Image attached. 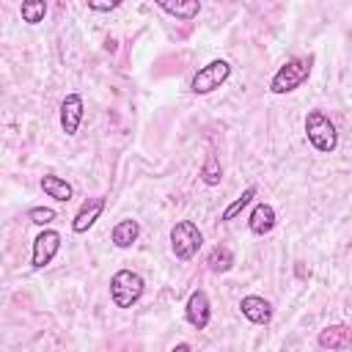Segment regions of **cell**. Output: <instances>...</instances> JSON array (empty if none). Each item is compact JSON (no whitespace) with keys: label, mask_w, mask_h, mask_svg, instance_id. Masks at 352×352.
<instances>
[{"label":"cell","mask_w":352,"mask_h":352,"mask_svg":"<svg viewBox=\"0 0 352 352\" xmlns=\"http://www.w3.org/2000/svg\"><path fill=\"white\" fill-rule=\"evenodd\" d=\"M311 66H314V58L308 55V58H289L275 74H272V80H270V91L272 94H292L294 88H300L305 80H308V74H311Z\"/></svg>","instance_id":"1"},{"label":"cell","mask_w":352,"mask_h":352,"mask_svg":"<svg viewBox=\"0 0 352 352\" xmlns=\"http://www.w3.org/2000/svg\"><path fill=\"white\" fill-rule=\"evenodd\" d=\"M305 138L308 143L322 151V154H330L336 151L338 146V132H336V124L322 113V110H308L305 116Z\"/></svg>","instance_id":"2"},{"label":"cell","mask_w":352,"mask_h":352,"mask_svg":"<svg viewBox=\"0 0 352 352\" xmlns=\"http://www.w3.org/2000/svg\"><path fill=\"white\" fill-rule=\"evenodd\" d=\"M143 289H146L143 275L135 270H118L110 278V300L116 308H132L140 300Z\"/></svg>","instance_id":"3"},{"label":"cell","mask_w":352,"mask_h":352,"mask_svg":"<svg viewBox=\"0 0 352 352\" xmlns=\"http://www.w3.org/2000/svg\"><path fill=\"white\" fill-rule=\"evenodd\" d=\"M201 245H204V234L192 220H179L170 228V250L179 261H190L201 250Z\"/></svg>","instance_id":"4"},{"label":"cell","mask_w":352,"mask_h":352,"mask_svg":"<svg viewBox=\"0 0 352 352\" xmlns=\"http://www.w3.org/2000/svg\"><path fill=\"white\" fill-rule=\"evenodd\" d=\"M228 74H231V63L223 60V58H214V60H209L206 66H201V69L192 74V80H190V91H192L195 96L212 94L214 88H220V85L228 80Z\"/></svg>","instance_id":"5"},{"label":"cell","mask_w":352,"mask_h":352,"mask_svg":"<svg viewBox=\"0 0 352 352\" xmlns=\"http://www.w3.org/2000/svg\"><path fill=\"white\" fill-rule=\"evenodd\" d=\"M60 250V234L55 228H41L38 236L33 239V256H30V267L33 270H44L55 253Z\"/></svg>","instance_id":"6"},{"label":"cell","mask_w":352,"mask_h":352,"mask_svg":"<svg viewBox=\"0 0 352 352\" xmlns=\"http://www.w3.org/2000/svg\"><path fill=\"white\" fill-rule=\"evenodd\" d=\"M184 319H187L195 330H206V324H209V319H212V305H209V294H206L204 289H195V292L187 297Z\"/></svg>","instance_id":"7"},{"label":"cell","mask_w":352,"mask_h":352,"mask_svg":"<svg viewBox=\"0 0 352 352\" xmlns=\"http://www.w3.org/2000/svg\"><path fill=\"white\" fill-rule=\"evenodd\" d=\"M82 110H85V104H82V96L80 94H66V99L60 102V129L69 138L77 135L80 121H82Z\"/></svg>","instance_id":"8"},{"label":"cell","mask_w":352,"mask_h":352,"mask_svg":"<svg viewBox=\"0 0 352 352\" xmlns=\"http://www.w3.org/2000/svg\"><path fill=\"white\" fill-rule=\"evenodd\" d=\"M316 341H319L322 349L344 352V349L352 346V327H346V324H327L324 330H319Z\"/></svg>","instance_id":"9"},{"label":"cell","mask_w":352,"mask_h":352,"mask_svg":"<svg viewBox=\"0 0 352 352\" xmlns=\"http://www.w3.org/2000/svg\"><path fill=\"white\" fill-rule=\"evenodd\" d=\"M102 212H104V198H102V195L82 201V206L77 209V214H74V220H72V231H74V234H85V231L99 220Z\"/></svg>","instance_id":"10"},{"label":"cell","mask_w":352,"mask_h":352,"mask_svg":"<svg viewBox=\"0 0 352 352\" xmlns=\"http://www.w3.org/2000/svg\"><path fill=\"white\" fill-rule=\"evenodd\" d=\"M239 311H242V316H245L248 322H253V324H267V322L272 319V302L264 300V297H258V294L242 297V300H239Z\"/></svg>","instance_id":"11"},{"label":"cell","mask_w":352,"mask_h":352,"mask_svg":"<svg viewBox=\"0 0 352 352\" xmlns=\"http://www.w3.org/2000/svg\"><path fill=\"white\" fill-rule=\"evenodd\" d=\"M248 226H250V231H253L256 236H264V234H270V231L275 228V209H272L270 204L258 201V204L250 209Z\"/></svg>","instance_id":"12"},{"label":"cell","mask_w":352,"mask_h":352,"mask_svg":"<svg viewBox=\"0 0 352 352\" xmlns=\"http://www.w3.org/2000/svg\"><path fill=\"white\" fill-rule=\"evenodd\" d=\"M138 236H140V223L132 220V217L118 220V223L113 226V231H110V239H113L116 248H132V245L138 242Z\"/></svg>","instance_id":"13"},{"label":"cell","mask_w":352,"mask_h":352,"mask_svg":"<svg viewBox=\"0 0 352 352\" xmlns=\"http://www.w3.org/2000/svg\"><path fill=\"white\" fill-rule=\"evenodd\" d=\"M157 6H160L165 14H170V16H176V19H184V22L195 19V16H198V11H201V3H198V0H176V3L160 0Z\"/></svg>","instance_id":"14"},{"label":"cell","mask_w":352,"mask_h":352,"mask_svg":"<svg viewBox=\"0 0 352 352\" xmlns=\"http://www.w3.org/2000/svg\"><path fill=\"white\" fill-rule=\"evenodd\" d=\"M41 190L50 195V198H55V201H69L72 195H74V190H72V184L66 182V179H60V176H55V173H44L41 176Z\"/></svg>","instance_id":"15"},{"label":"cell","mask_w":352,"mask_h":352,"mask_svg":"<svg viewBox=\"0 0 352 352\" xmlns=\"http://www.w3.org/2000/svg\"><path fill=\"white\" fill-rule=\"evenodd\" d=\"M206 264H209L212 272H228V270L234 267V253H231L226 245H217V248L209 250Z\"/></svg>","instance_id":"16"},{"label":"cell","mask_w":352,"mask_h":352,"mask_svg":"<svg viewBox=\"0 0 352 352\" xmlns=\"http://www.w3.org/2000/svg\"><path fill=\"white\" fill-rule=\"evenodd\" d=\"M201 182L204 184H209V187H217L220 184V179H223V168H220V160L214 157V154H206V160H204V165H201Z\"/></svg>","instance_id":"17"},{"label":"cell","mask_w":352,"mask_h":352,"mask_svg":"<svg viewBox=\"0 0 352 352\" xmlns=\"http://www.w3.org/2000/svg\"><path fill=\"white\" fill-rule=\"evenodd\" d=\"M256 192H258V187H256V184L245 187V190H242V195H239L234 204H228V206H226V212H223V223L234 220V217H236V214H239L245 206H250V204H253V198H256Z\"/></svg>","instance_id":"18"},{"label":"cell","mask_w":352,"mask_h":352,"mask_svg":"<svg viewBox=\"0 0 352 352\" xmlns=\"http://www.w3.org/2000/svg\"><path fill=\"white\" fill-rule=\"evenodd\" d=\"M19 14H22V22H28V25H38V22H44L47 3H44V0H25V3L19 6Z\"/></svg>","instance_id":"19"},{"label":"cell","mask_w":352,"mask_h":352,"mask_svg":"<svg viewBox=\"0 0 352 352\" xmlns=\"http://www.w3.org/2000/svg\"><path fill=\"white\" fill-rule=\"evenodd\" d=\"M28 220L36 223V226H41V228H47V226L55 220V209H52V206H33V209L28 212Z\"/></svg>","instance_id":"20"},{"label":"cell","mask_w":352,"mask_h":352,"mask_svg":"<svg viewBox=\"0 0 352 352\" xmlns=\"http://www.w3.org/2000/svg\"><path fill=\"white\" fill-rule=\"evenodd\" d=\"M121 3L118 0H110V3H96V0H88V8L91 11H113V8H118Z\"/></svg>","instance_id":"21"},{"label":"cell","mask_w":352,"mask_h":352,"mask_svg":"<svg viewBox=\"0 0 352 352\" xmlns=\"http://www.w3.org/2000/svg\"><path fill=\"white\" fill-rule=\"evenodd\" d=\"M170 352H192V349H190V344H187V341H179V344H176Z\"/></svg>","instance_id":"22"}]
</instances>
